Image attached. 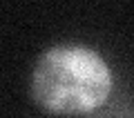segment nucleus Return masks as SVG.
<instances>
[{"label": "nucleus", "mask_w": 134, "mask_h": 118, "mask_svg": "<svg viewBox=\"0 0 134 118\" xmlns=\"http://www.w3.org/2000/svg\"><path fill=\"white\" fill-rule=\"evenodd\" d=\"M74 118H134V107H132L130 96H123V94L116 96L112 91L98 107H94L87 114L74 116Z\"/></svg>", "instance_id": "2"}, {"label": "nucleus", "mask_w": 134, "mask_h": 118, "mask_svg": "<svg viewBox=\"0 0 134 118\" xmlns=\"http://www.w3.org/2000/svg\"><path fill=\"white\" fill-rule=\"evenodd\" d=\"M31 98L47 114L81 116L114 91L105 58L85 45H54L40 54L31 74Z\"/></svg>", "instance_id": "1"}]
</instances>
